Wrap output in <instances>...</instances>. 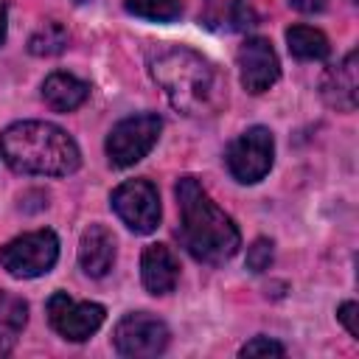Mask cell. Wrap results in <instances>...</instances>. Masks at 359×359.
I'll return each mask as SVG.
<instances>
[{
    "instance_id": "6da1fadb",
    "label": "cell",
    "mask_w": 359,
    "mask_h": 359,
    "mask_svg": "<svg viewBox=\"0 0 359 359\" xmlns=\"http://www.w3.org/2000/svg\"><path fill=\"white\" fill-rule=\"evenodd\" d=\"M149 73L182 115H213L224 101V79L213 62L182 45L149 50Z\"/></svg>"
},
{
    "instance_id": "7a4b0ae2",
    "label": "cell",
    "mask_w": 359,
    "mask_h": 359,
    "mask_svg": "<svg viewBox=\"0 0 359 359\" xmlns=\"http://www.w3.org/2000/svg\"><path fill=\"white\" fill-rule=\"evenodd\" d=\"M180 205V238L182 247L202 264H224L241 247V233L233 219L208 196V191L194 180L182 177L177 182Z\"/></svg>"
},
{
    "instance_id": "3957f363",
    "label": "cell",
    "mask_w": 359,
    "mask_h": 359,
    "mask_svg": "<svg viewBox=\"0 0 359 359\" xmlns=\"http://www.w3.org/2000/svg\"><path fill=\"white\" fill-rule=\"evenodd\" d=\"M3 160L20 174L65 177L73 174L81 163L76 140L45 121H17L0 137Z\"/></svg>"
},
{
    "instance_id": "277c9868",
    "label": "cell",
    "mask_w": 359,
    "mask_h": 359,
    "mask_svg": "<svg viewBox=\"0 0 359 359\" xmlns=\"http://www.w3.org/2000/svg\"><path fill=\"white\" fill-rule=\"evenodd\" d=\"M59 238L53 230H34L0 247V266L14 278H39L53 269Z\"/></svg>"
},
{
    "instance_id": "5b68a950",
    "label": "cell",
    "mask_w": 359,
    "mask_h": 359,
    "mask_svg": "<svg viewBox=\"0 0 359 359\" xmlns=\"http://www.w3.org/2000/svg\"><path fill=\"white\" fill-rule=\"evenodd\" d=\"M160 129H163V121L154 112L123 118L121 123L112 126V132L107 137V157H109V163L115 168H129L137 160H143L151 151V146L157 143Z\"/></svg>"
},
{
    "instance_id": "8992f818",
    "label": "cell",
    "mask_w": 359,
    "mask_h": 359,
    "mask_svg": "<svg viewBox=\"0 0 359 359\" xmlns=\"http://www.w3.org/2000/svg\"><path fill=\"white\" fill-rule=\"evenodd\" d=\"M272 157H275L272 132L266 126H250L230 143L224 160H227V171L233 174V180L252 185L269 174Z\"/></svg>"
},
{
    "instance_id": "52a82bcc",
    "label": "cell",
    "mask_w": 359,
    "mask_h": 359,
    "mask_svg": "<svg viewBox=\"0 0 359 359\" xmlns=\"http://www.w3.org/2000/svg\"><path fill=\"white\" fill-rule=\"evenodd\" d=\"M112 202V210L118 213V219L146 236V233H154L157 224H160V196H157V188L149 182V180H126L123 185H118L109 196Z\"/></svg>"
},
{
    "instance_id": "ba28073f",
    "label": "cell",
    "mask_w": 359,
    "mask_h": 359,
    "mask_svg": "<svg viewBox=\"0 0 359 359\" xmlns=\"http://www.w3.org/2000/svg\"><path fill=\"white\" fill-rule=\"evenodd\" d=\"M112 342L121 356L149 359V356H160L165 351L168 328L163 320H157L146 311H135V314H126L123 320H118V325L112 331Z\"/></svg>"
},
{
    "instance_id": "9c48e42d",
    "label": "cell",
    "mask_w": 359,
    "mask_h": 359,
    "mask_svg": "<svg viewBox=\"0 0 359 359\" xmlns=\"http://www.w3.org/2000/svg\"><path fill=\"white\" fill-rule=\"evenodd\" d=\"M104 306L98 303H79L65 292H53L48 300V320L56 334H62L70 342L90 339L101 323H104Z\"/></svg>"
},
{
    "instance_id": "30bf717a",
    "label": "cell",
    "mask_w": 359,
    "mask_h": 359,
    "mask_svg": "<svg viewBox=\"0 0 359 359\" xmlns=\"http://www.w3.org/2000/svg\"><path fill=\"white\" fill-rule=\"evenodd\" d=\"M238 76H241V87L252 95L269 90L278 76H280V62L275 48L269 45V39L264 36H250L241 48H238Z\"/></svg>"
},
{
    "instance_id": "8fae6325",
    "label": "cell",
    "mask_w": 359,
    "mask_h": 359,
    "mask_svg": "<svg viewBox=\"0 0 359 359\" xmlns=\"http://www.w3.org/2000/svg\"><path fill=\"white\" fill-rule=\"evenodd\" d=\"M323 98L339 109L353 112L359 101V67H356V50H351L337 67H328L323 76Z\"/></svg>"
},
{
    "instance_id": "7c38bea8",
    "label": "cell",
    "mask_w": 359,
    "mask_h": 359,
    "mask_svg": "<svg viewBox=\"0 0 359 359\" xmlns=\"http://www.w3.org/2000/svg\"><path fill=\"white\" fill-rule=\"evenodd\" d=\"M140 278H143V286L151 294H168V292H174V286L180 280V261L171 252V247H165V244H149L143 250V258H140Z\"/></svg>"
},
{
    "instance_id": "4fadbf2b",
    "label": "cell",
    "mask_w": 359,
    "mask_h": 359,
    "mask_svg": "<svg viewBox=\"0 0 359 359\" xmlns=\"http://www.w3.org/2000/svg\"><path fill=\"white\" fill-rule=\"evenodd\" d=\"M79 264L90 278H104L115 264V236L104 224H90L79 241Z\"/></svg>"
},
{
    "instance_id": "5bb4252c",
    "label": "cell",
    "mask_w": 359,
    "mask_h": 359,
    "mask_svg": "<svg viewBox=\"0 0 359 359\" xmlns=\"http://www.w3.org/2000/svg\"><path fill=\"white\" fill-rule=\"evenodd\" d=\"M90 95V84L76 79L73 73H50L42 84V98L50 109L56 112H70L76 107H81Z\"/></svg>"
},
{
    "instance_id": "9a60e30c",
    "label": "cell",
    "mask_w": 359,
    "mask_h": 359,
    "mask_svg": "<svg viewBox=\"0 0 359 359\" xmlns=\"http://www.w3.org/2000/svg\"><path fill=\"white\" fill-rule=\"evenodd\" d=\"M25 323H28V303L14 292L0 289V353H8L17 345Z\"/></svg>"
},
{
    "instance_id": "2e32d148",
    "label": "cell",
    "mask_w": 359,
    "mask_h": 359,
    "mask_svg": "<svg viewBox=\"0 0 359 359\" xmlns=\"http://www.w3.org/2000/svg\"><path fill=\"white\" fill-rule=\"evenodd\" d=\"M286 45H289V53L303 62H320L331 50L325 34L317 28H309V25H292L286 31Z\"/></svg>"
},
{
    "instance_id": "e0dca14e",
    "label": "cell",
    "mask_w": 359,
    "mask_h": 359,
    "mask_svg": "<svg viewBox=\"0 0 359 359\" xmlns=\"http://www.w3.org/2000/svg\"><path fill=\"white\" fill-rule=\"evenodd\" d=\"M205 22L210 28H244L250 25L247 0H205Z\"/></svg>"
},
{
    "instance_id": "ac0fdd59",
    "label": "cell",
    "mask_w": 359,
    "mask_h": 359,
    "mask_svg": "<svg viewBox=\"0 0 359 359\" xmlns=\"http://www.w3.org/2000/svg\"><path fill=\"white\" fill-rule=\"evenodd\" d=\"M67 31H65V25H59V22H45L39 31H34V36L28 39V50L34 53V56H56V53H62L65 48H67Z\"/></svg>"
},
{
    "instance_id": "d6986e66",
    "label": "cell",
    "mask_w": 359,
    "mask_h": 359,
    "mask_svg": "<svg viewBox=\"0 0 359 359\" xmlns=\"http://www.w3.org/2000/svg\"><path fill=\"white\" fill-rule=\"evenodd\" d=\"M123 6L129 14L143 17V20H154V22H171L182 14L180 0H126Z\"/></svg>"
},
{
    "instance_id": "ffe728a7",
    "label": "cell",
    "mask_w": 359,
    "mask_h": 359,
    "mask_svg": "<svg viewBox=\"0 0 359 359\" xmlns=\"http://www.w3.org/2000/svg\"><path fill=\"white\" fill-rule=\"evenodd\" d=\"M269 264H272V241L269 238H255L247 250V266L252 272H264V269H269Z\"/></svg>"
},
{
    "instance_id": "44dd1931",
    "label": "cell",
    "mask_w": 359,
    "mask_h": 359,
    "mask_svg": "<svg viewBox=\"0 0 359 359\" xmlns=\"http://www.w3.org/2000/svg\"><path fill=\"white\" fill-rule=\"evenodd\" d=\"M241 356H283V345L269 337H252L241 348Z\"/></svg>"
},
{
    "instance_id": "7402d4cb",
    "label": "cell",
    "mask_w": 359,
    "mask_h": 359,
    "mask_svg": "<svg viewBox=\"0 0 359 359\" xmlns=\"http://www.w3.org/2000/svg\"><path fill=\"white\" fill-rule=\"evenodd\" d=\"M337 317H339V323L348 328V334L359 339V306H356L353 300H348V303H342V306H339Z\"/></svg>"
},
{
    "instance_id": "603a6c76",
    "label": "cell",
    "mask_w": 359,
    "mask_h": 359,
    "mask_svg": "<svg viewBox=\"0 0 359 359\" xmlns=\"http://www.w3.org/2000/svg\"><path fill=\"white\" fill-rule=\"evenodd\" d=\"M289 6L294 11H303V14H317L325 8V0H289Z\"/></svg>"
},
{
    "instance_id": "cb8c5ba5",
    "label": "cell",
    "mask_w": 359,
    "mask_h": 359,
    "mask_svg": "<svg viewBox=\"0 0 359 359\" xmlns=\"http://www.w3.org/2000/svg\"><path fill=\"white\" fill-rule=\"evenodd\" d=\"M6 20H8V8H6V0H0V45L6 42Z\"/></svg>"
},
{
    "instance_id": "d4e9b609",
    "label": "cell",
    "mask_w": 359,
    "mask_h": 359,
    "mask_svg": "<svg viewBox=\"0 0 359 359\" xmlns=\"http://www.w3.org/2000/svg\"><path fill=\"white\" fill-rule=\"evenodd\" d=\"M76 3H84V0H76Z\"/></svg>"
}]
</instances>
